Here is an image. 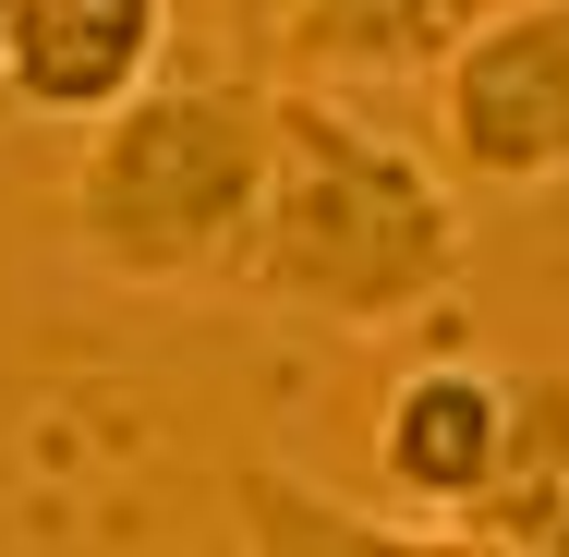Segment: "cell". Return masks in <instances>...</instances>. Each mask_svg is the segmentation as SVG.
<instances>
[{
	"instance_id": "obj_1",
	"label": "cell",
	"mask_w": 569,
	"mask_h": 557,
	"mask_svg": "<svg viewBox=\"0 0 569 557\" xmlns=\"http://www.w3.org/2000/svg\"><path fill=\"white\" fill-rule=\"evenodd\" d=\"M460 267H472V207L437 170V146L388 133L363 98L279 86L267 207H254V255L230 304L328 339H400L460 291Z\"/></svg>"
},
{
	"instance_id": "obj_2",
	"label": "cell",
	"mask_w": 569,
	"mask_h": 557,
	"mask_svg": "<svg viewBox=\"0 0 569 557\" xmlns=\"http://www.w3.org/2000/svg\"><path fill=\"white\" fill-rule=\"evenodd\" d=\"M279 146V73H158L86 121L61 170V230L121 291H242Z\"/></svg>"
},
{
	"instance_id": "obj_3",
	"label": "cell",
	"mask_w": 569,
	"mask_h": 557,
	"mask_svg": "<svg viewBox=\"0 0 569 557\" xmlns=\"http://www.w3.org/2000/svg\"><path fill=\"white\" fill-rule=\"evenodd\" d=\"M425 146L460 195H546L569 182V0H509L472 24L425 86Z\"/></svg>"
},
{
	"instance_id": "obj_4",
	"label": "cell",
	"mask_w": 569,
	"mask_h": 557,
	"mask_svg": "<svg viewBox=\"0 0 569 557\" xmlns=\"http://www.w3.org/2000/svg\"><path fill=\"white\" fill-rule=\"evenodd\" d=\"M497 460H509V364L437 351L376 400V485L412 521H472Z\"/></svg>"
},
{
	"instance_id": "obj_5",
	"label": "cell",
	"mask_w": 569,
	"mask_h": 557,
	"mask_svg": "<svg viewBox=\"0 0 569 557\" xmlns=\"http://www.w3.org/2000/svg\"><path fill=\"white\" fill-rule=\"evenodd\" d=\"M170 0H12L0 24V98L24 121H110L133 86H158Z\"/></svg>"
},
{
	"instance_id": "obj_6",
	"label": "cell",
	"mask_w": 569,
	"mask_h": 557,
	"mask_svg": "<svg viewBox=\"0 0 569 557\" xmlns=\"http://www.w3.org/2000/svg\"><path fill=\"white\" fill-rule=\"evenodd\" d=\"M509 0H291L267 61L279 86H328V98H425L449 73V49L472 24H497Z\"/></svg>"
},
{
	"instance_id": "obj_7",
	"label": "cell",
	"mask_w": 569,
	"mask_h": 557,
	"mask_svg": "<svg viewBox=\"0 0 569 557\" xmlns=\"http://www.w3.org/2000/svg\"><path fill=\"white\" fill-rule=\"evenodd\" d=\"M230 546L242 557H533L485 521H388L363 497H328L291 460H242L230 473Z\"/></svg>"
},
{
	"instance_id": "obj_8",
	"label": "cell",
	"mask_w": 569,
	"mask_h": 557,
	"mask_svg": "<svg viewBox=\"0 0 569 557\" xmlns=\"http://www.w3.org/2000/svg\"><path fill=\"white\" fill-rule=\"evenodd\" d=\"M472 521L533 557H569V364H509V460Z\"/></svg>"
},
{
	"instance_id": "obj_9",
	"label": "cell",
	"mask_w": 569,
	"mask_h": 557,
	"mask_svg": "<svg viewBox=\"0 0 569 557\" xmlns=\"http://www.w3.org/2000/svg\"><path fill=\"white\" fill-rule=\"evenodd\" d=\"M230 12H242V24H254V49H267V37H279V12H291V0H230Z\"/></svg>"
},
{
	"instance_id": "obj_10",
	"label": "cell",
	"mask_w": 569,
	"mask_h": 557,
	"mask_svg": "<svg viewBox=\"0 0 569 557\" xmlns=\"http://www.w3.org/2000/svg\"><path fill=\"white\" fill-rule=\"evenodd\" d=\"M0 24H12V0H0Z\"/></svg>"
}]
</instances>
